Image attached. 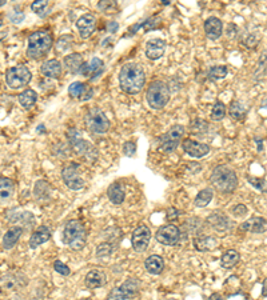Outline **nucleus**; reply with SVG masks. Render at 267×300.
Returning <instances> with one entry per match:
<instances>
[{"label": "nucleus", "instance_id": "obj_1", "mask_svg": "<svg viewBox=\"0 0 267 300\" xmlns=\"http://www.w3.org/2000/svg\"><path fill=\"white\" fill-rule=\"evenodd\" d=\"M119 83L126 94H139L146 83V74L142 66L136 63H126L119 74Z\"/></svg>", "mask_w": 267, "mask_h": 300}, {"label": "nucleus", "instance_id": "obj_2", "mask_svg": "<svg viewBox=\"0 0 267 300\" xmlns=\"http://www.w3.org/2000/svg\"><path fill=\"white\" fill-rule=\"evenodd\" d=\"M214 188L222 194H233L238 187L237 174L229 165H218L213 169L211 178Z\"/></svg>", "mask_w": 267, "mask_h": 300}, {"label": "nucleus", "instance_id": "obj_3", "mask_svg": "<svg viewBox=\"0 0 267 300\" xmlns=\"http://www.w3.org/2000/svg\"><path fill=\"white\" fill-rule=\"evenodd\" d=\"M52 44H54L52 35L48 31H36V32H34V34H31L28 36L27 55L31 59H35V60L42 59L51 50Z\"/></svg>", "mask_w": 267, "mask_h": 300}, {"label": "nucleus", "instance_id": "obj_4", "mask_svg": "<svg viewBox=\"0 0 267 300\" xmlns=\"http://www.w3.org/2000/svg\"><path fill=\"white\" fill-rule=\"evenodd\" d=\"M87 233L83 223L78 219H72L66 224L63 229V242L71 250L80 251L86 246Z\"/></svg>", "mask_w": 267, "mask_h": 300}, {"label": "nucleus", "instance_id": "obj_5", "mask_svg": "<svg viewBox=\"0 0 267 300\" xmlns=\"http://www.w3.org/2000/svg\"><path fill=\"white\" fill-rule=\"evenodd\" d=\"M146 99L152 110H162L170 101L169 85L162 80L152 81L147 88Z\"/></svg>", "mask_w": 267, "mask_h": 300}, {"label": "nucleus", "instance_id": "obj_6", "mask_svg": "<svg viewBox=\"0 0 267 300\" xmlns=\"http://www.w3.org/2000/svg\"><path fill=\"white\" fill-rule=\"evenodd\" d=\"M85 124L90 132L106 134L110 130V120L100 108H90L85 116Z\"/></svg>", "mask_w": 267, "mask_h": 300}, {"label": "nucleus", "instance_id": "obj_7", "mask_svg": "<svg viewBox=\"0 0 267 300\" xmlns=\"http://www.w3.org/2000/svg\"><path fill=\"white\" fill-rule=\"evenodd\" d=\"M67 138L71 143L72 148L76 151V154L85 156L88 160H95L98 156V149L95 148L91 143L81 138V134L76 128H70L67 131Z\"/></svg>", "mask_w": 267, "mask_h": 300}, {"label": "nucleus", "instance_id": "obj_8", "mask_svg": "<svg viewBox=\"0 0 267 300\" xmlns=\"http://www.w3.org/2000/svg\"><path fill=\"white\" fill-rule=\"evenodd\" d=\"M32 79L30 70L24 66H15V67L8 68L6 72V83L12 90H20L28 85V83Z\"/></svg>", "mask_w": 267, "mask_h": 300}, {"label": "nucleus", "instance_id": "obj_9", "mask_svg": "<svg viewBox=\"0 0 267 300\" xmlns=\"http://www.w3.org/2000/svg\"><path fill=\"white\" fill-rule=\"evenodd\" d=\"M140 290V282L135 277H130L119 287L114 288L109 293L107 300H129L136 296Z\"/></svg>", "mask_w": 267, "mask_h": 300}, {"label": "nucleus", "instance_id": "obj_10", "mask_svg": "<svg viewBox=\"0 0 267 300\" xmlns=\"http://www.w3.org/2000/svg\"><path fill=\"white\" fill-rule=\"evenodd\" d=\"M155 239L163 246H176L180 240V229L174 224L162 226L156 231Z\"/></svg>", "mask_w": 267, "mask_h": 300}, {"label": "nucleus", "instance_id": "obj_11", "mask_svg": "<svg viewBox=\"0 0 267 300\" xmlns=\"http://www.w3.org/2000/svg\"><path fill=\"white\" fill-rule=\"evenodd\" d=\"M61 178H63L66 186L70 189L79 191V189L85 188V180L78 174V164L66 165L61 171Z\"/></svg>", "mask_w": 267, "mask_h": 300}, {"label": "nucleus", "instance_id": "obj_12", "mask_svg": "<svg viewBox=\"0 0 267 300\" xmlns=\"http://www.w3.org/2000/svg\"><path fill=\"white\" fill-rule=\"evenodd\" d=\"M151 240V231L147 226H140L132 232V248L138 253H142L147 250Z\"/></svg>", "mask_w": 267, "mask_h": 300}, {"label": "nucleus", "instance_id": "obj_13", "mask_svg": "<svg viewBox=\"0 0 267 300\" xmlns=\"http://www.w3.org/2000/svg\"><path fill=\"white\" fill-rule=\"evenodd\" d=\"M68 94L74 99H79L81 101L90 100L94 95V90L86 83H80V81H74L68 87Z\"/></svg>", "mask_w": 267, "mask_h": 300}, {"label": "nucleus", "instance_id": "obj_14", "mask_svg": "<svg viewBox=\"0 0 267 300\" xmlns=\"http://www.w3.org/2000/svg\"><path fill=\"white\" fill-rule=\"evenodd\" d=\"M76 27H78L79 34L83 39H88L91 37V35L95 32V28H96V19H95L94 15L86 14L83 16H80L76 22Z\"/></svg>", "mask_w": 267, "mask_h": 300}, {"label": "nucleus", "instance_id": "obj_15", "mask_svg": "<svg viewBox=\"0 0 267 300\" xmlns=\"http://www.w3.org/2000/svg\"><path fill=\"white\" fill-rule=\"evenodd\" d=\"M166 52V41L163 39H151L146 43V56L150 60H158Z\"/></svg>", "mask_w": 267, "mask_h": 300}, {"label": "nucleus", "instance_id": "obj_16", "mask_svg": "<svg viewBox=\"0 0 267 300\" xmlns=\"http://www.w3.org/2000/svg\"><path fill=\"white\" fill-rule=\"evenodd\" d=\"M183 149L186 152L187 155H190L191 158L199 159L203 156L209 155L210 147L207 144H203V143L194 142L191 139H187V140H183Z\"/></svg>", "mask_w": 267, "mask_h": 300}, {"label": "nucleus", "instance_id": "obj_17", "mask_svg": "<svg viewBox=\"0 0 267 300\" xmlns=\"http://www.w3.org/2000/svg\"><path fill=\"white\" fill-rule=\"evenodd\" d=\"M103 68H105V63L99 57H92L90 63H83L79 74H81L86 78L96 79L103 72Z\"/></svg>", "mask_w": 267, "mask_h": 300}, {"label": "nucleus", "instance_id": "obj_18", "mask_svg": "<svg viewBox=\"0 0 267 300\" xmlns=\"http://www.w3.org/2000/svg\"><path fill=\"white\" fill-rule=\"evenodd\" d=\"M204 32H206V36L211 40H217L222 36V32H223V23L220 19L215 16L209 17L206 22H204Z\"/></svg>", "mask_w": 267, "mask_h": 300}, {"label": "nucleus", "instance_id": "obj_19", "mask_svg": "<svg viewBox=\"0 0 267 300\" xmlns=\"http://www.w3.org/2000/svg\"><path fill=\"white\" fill-rule=\"evenodd\" d=\"M26 284V277L22 273H8L0 279V290L14 291Z\"/></svg>", "mask_w": 267, "mask_h": 300}, {"label": "nucleus", "instance_id": "obj_20", "mask_svg": "<svg viewBox=\"0 0 267 300\" xmlns=\"http://www.w3.org/2000/svg\"><path fill=\"white\" fill-rule=\"evenodd\" d=\"M106 283H107L106 273L100 270L88 271L85 277V284L88 290H95V288L103 287Z\"/></svg>", "mask_w": 267, "mask_h": 300}, {"label": "nucleus", "instance_id": "obj_21", "mask_svg": "<svg viewBox=\"0 0 267 300\" xmlns=\"http://www.w3.org/2000/svg\"><path fill=\"white\" fill-rule=\"evenodd\" d=\"M267 228V220L260 216H253L249 220L240 224V229H243L246 232L260 233L264 232Z\"/></svg>", "mask_w": 267, "mask_h": 300}, {"label": "nucleus", "instance_id": "obj_22", "mask_svg": "<svg viewBox=\"0 0 267 300\" xmlns=\"http://www.w3.org/2000/svg\"><path fill=\"white\" fill-rule=\"evenodd\" d=\"M50 239H51V231L48 229V227L40 226L34 233H32V235H31L28 244H30V248L34 250V248H37V247L44 244Z\"/></svg>", "mask_w": 267, "mask_h": 300}, {"label": "nucleus", "instance_id": "obj_23", "mask_svg": "<svg viewBox=\"0 0 267 300\" xmlns=\"http://www.w3.org/2000/svg\"><path fill=\"white\" fill-rule=\"evenodd\" d=\"M40 71L46 78L58 79L61 75V63L56 59H50L42 65Z\"/></svg>", "mask_w": 267, "mask_h": 300}, {"label": "nucleus", "instance_id": "obj_24", "mask_svg": "<svg viewBox=\"0 0 267 300\" xmlns=\"http://www.w3.org/2000/svg\"><path fill=\"white\" fill-rule=\"evenodd\" d=\"M23 235V228L22 227H12L4 233L3 236V248L4 250H11L14 248L15 244L19 242L20 236Z\"/></svg>", "mask_w": 267, "mask_h": 300}, {"label": "nucleus", "instance_id": "obj_25", "mask_svg": "<svg viewBox=\"0 0 267 300\" xmlns=\"http://www.w3.org/2000/svg\"><path fill=\"white\" fill-rule=\"evenodd\" d=\"M207 222H209L210 226L213 227L214 229H217V231H227V229L231 227L230 219L222 212L213 213V215L207 219Z\"/></svg>", "mask_w": 267, "mask_h": 300}, {"label": "nucleus", "instance_id": "obj_26", "mask_svg": "<svg viewBox=\"0 0 267 300\" xmlns=\"http://www.w3.org/2000/svg\"><path fill=\"white\" fill-rule=\"evenodd\" d=\"M146 271L151 275H160L163 272V268H165V262H163V258L159 256V255H151L146 259L145 262Z\"/></svg>", "mask_w": 267, "mask_h": 300}, {"label": "nucleus", "instance_id": "obj_27", "mask_svg": "<svg viewBox=\"0 0 267 300\" xmlns=\"http://www.w3.org/2000/svg\"><path fill=\"white\" fill-rule=\"evenodd\" d=\"M107 196H109L110 202H111L112 204L119 206V204H122V203L125 202V188H123V186L120 183H112L111 186L107 188Z\"/></svg>", "mask_w": 267, "mask_h": 300}, {"label": "nucleus", "instance_id": "obj_28", "mask_svg": "<svg viewBox=\"0 0 267 300\" xmlns=\"http://www.w3.org/2000/svg\"><path fill=\"white\" fill-rule=\"evenodd\" d=\"M15 194V183L10 178H0V200H10Z\"/></svg>", "mask_w": 267, "mask_h": 300}, {"label": "nucleus", "instance_id": "obj_29", "mask_svg": "<svg viewBox=\"0 0 267 300\" xmlns=\"http://www.w3.org/2000/svg\"><path fill=\"white\" fill-rule=\"evenodd\" d=\"M215 244H217V242L211 236L200 235L196 236L195 239H194V247H195V250L200 251V252H206V251L213 250Z\"/></svg>", "mask_w": 267, "mask_h": 300}, {"label": "nucleus", "instance_id": "obj_30", "mask_svg": "<svg viewBox=\"0 0 267 300\" xmlns=\"http://www.w3.org/2000/svg\"><path fill=\"white\" fill-rule=\"evenodd\" d=\"M65 66L71 74H79L83 66V57L80 54H71L65 57Z\"/></svg>", "mask_w": 267, "mask_h": 300}, {"label": "nucleus", "instance_id": "obj_31", "mask_svg": "<svg viewBox=\"0 0 267 300\" xmlns=\"http://www.w3.org/2000/svg\"><path fill=\"white\" fill-rule=\"evenodd\" d=\"M239 260L240 255L238 251L229 250L222 255V258H220V266H222V268H224V270H230V268H233L234 266H237V264L239 263Z\"/></svg>", "mask_w": 267, "mask_h": 300}, {"label": "nucleus", "instance_id": "obj_32", "mask_svg": "<svg viewBox=\"0 0 267 300\" xmlns=\"http://www.w3.org/2000/svg\"><path fill=\"white\" fill-rule=\"evenodd\" d=\"M17 99H19V103H20L24 108L30 110V108L34 107L35 103H36L37 94L36 91L32 90V88H27V90H24L22 94H19Z\"/></svg>", "mask_w": 267, "mask_h": 300}, {"label": "nucleus", "instance_id": "obj_33", "mask_svg": "<svg viewBox=\"0 0 267 300\" xmlns=\"http://www.w3.org/2000/svg\"><path fill=\"white\" fill-rule=\"evenodd\" d=\"M72 44H74V37L72 35H61L58 39L56 44H55V48H56V52L58 54H66L68 51L71 50Z\"/></svg>", "mask_w": 267, "mask_h": 300}, {"label": "nucleus", "instance_id": "obj_34", "mask_svg": "<svg viewBox=\"0 0 267 300\" xmlns=\"http://www.w3.org/2000/svg\"><path fill=\"white\" fill-rule=\"evenodd\" d=\"M183 135H184V127L178 124V125H174L173 128L170 130L167 134H165V135L159 139V140H160V142H166V140H171V142H180V139H182Z\"/></svg>", "mask_w": 267, "mask_h": 300}, {"label": "nucleus", "instance_id": "obj_35", "mask_svg": "<svg viewBox=\"0 0 267 300\" xmlns=\"http://www.w3.org/2000/svg\"><path fill=\"white\" fill-rule=\"evenodd\" d=\"M229 112H230V116L234 119V120H243L246 118V108L244 105L240 103V101L234 100L230 104V108H229Z\"/></svg>", "mask_w": 267, "mask_h": 300}, {"label": "nucleus", "instance_id": "obj_36", "mask_svg": "<svg viewBox=\"0 0 267 300\" xmlns=\"http://www.w3.org/2000/svg\"><path fill=\"white\" fill-rule=\"evenodd\" d=\"M214 196V191L211 188H204L202 189L195 198V206L199 207V208H203V207H206L211 200H213Z\"/></svg>", "mask_w": 267, "mask_h": 300}, {"label": "nucleus", "instance_id": "obj_37", "mask_svg": "<svg viewBox=\"0 0 267 300\" xmlns=\"http://www.w3.org/2000/svg\"><path fill=\"white\" fill-rule=\"evenodd\" d=\"M229 74V68L226 66H214L209 70V78L213 80H220L224 79Z\"/></svg>", "mask_w": 267, "mask_h": 300}, {"label": "nucleus", "instance_id": "obj_38", "mask_svg": "<svg viewBox=\"0 0 267 300\" xmlns=\"http://www.w3.org/2000/svg\"><path fill=\"white\" fill-rule=\"evenodd\" d=\"M224 116H226V105L222 101H217L214 104L213 111H211V119L214 122H220V120H223Z\"/></svg>", "mask_w": 267, "mask_h": 300}, {"label": "nucleus", "instance_id": "obj_39", "mask_svg": "<svg viewBox=\"0 0 267 300\" xmlns=\"http://www.w3.org/2000/svg\"><path fill=\"white\" fill-rule=\"evenodd\" d=\"M31 10L34 11L37 16L44 17L48 12V2H46V0H36V2L31 4Z\"/></svg>", "mask_w": 267, "mask_h": 300}, {"label": "nucleus", "instance_id": "obj_40", "mask_svg": "<svg viewBox=\"0 0 267 300\" xmlns=\"http://www.w3.org/2000/svg\"><path fill=\"white\" fill-rule=\"evenodd\" d=\"M112 251H114V246L111 243H100L96 247V256L98 258H109L111 256Z\"/></svg>", "mask_w": 267, "mask_h": 300}, {"label": "nucleus", "instance_id": "obj_41", "mask_svg": "<svg viewBox=\"0 0 267 300\" xmlns=\"http://www.w3.org/2000/svg\"><path fill=\"white\" fill-rule=\"evenodd\" d=\"M98 8L101 12H106V14H112L114 11L118 8V4L116 2H110V0H105V2H99Z\"/></svg>", "mask_w": 267, "mask_h": 300}, {"label": "nucleus", "instance_id": "obj_42", "mask_svg": "<svg viewBox=\"0 0 267 300\" xmlns=\"http://www.w3.org/2000/svg\"><path fill=\"white\" fill-rule=\"evenodd\" d=\"M247 180H249V183H250L251 186L255 187L257 189H259V191H262V192H267V182L266 180H263V179H259V178H251V176H249V178H247Z\"/></svg>", "mask_w": 267, "mask_h": 300}, {"label": "nucleus", "instance_id": "obj_43", "mask_svg": "<svg viewBox=\"0 0 267 300\" xmlns=\"http://www.w3.org/2000/svg\"><path fill=\"white\" fill-rule=\"evenodd\" d=\"M179 145V142H171V140H166V142L159 143V149L162 152H166V154H171V152L175 151Z\"/></svg>", "mask_w": 267, "mask_h": 300}, {"label": "nucleus", "instance_id": "obj_44", "mask_svg": "<svg viewBox=\"0 0 267 300\" xmlns=\"http://www.w3.org/2000/svg\"><path fill=\"white\" fill-rule=\"evenodd\" d=\"M160 22L162 20H160V17L159 16H152L143 23V28H145V31L155 30V28H158L159 26H160Z\"/></svg>", "mask_w": 267, "mask_h": 300}, {"label": "nucleus", "instance_id": "obj_45", "mask_svg": "<svg viewBox=\"0 0 267 300\" xmlns=\"http://www.w3.org/2000/svg\"><path fill=\"white\" fill-rule=\"evenodd\" d=\"M54 268L56 272H59L60 275H63V276H68L70 273H71V270H70V267L66 266L63 262H60V260H55L54 262Z\"/></svg>", "mask_w": 267, "mask_h": 300}, {"label": "nucleus", "instance_id": "obj_46", "mask_svg": "<svg viewBox=\"0 0 267 300\" xmlns=\"http://www.w3.org/2000/svg\"><path fill=\"white\" fill-rule=\"evenodd\" d=\"M123 154L126 156H129V158H132V156H135L136 154V144L134 142H126L123 144Z\"/></svg>", "mask_w": 267, "mask_h": 300}, {"label": "nucleus", "instance_id": "obj_47", "mask_svg": "<svg viewBox=\"0 0 267 300\" xmlns=\"http://www.w3.org/2000/svg\"><path fill=\"white\" fill-rule=\"evenodd\" d=\"M233 215L235 218H243V216L247 215V207L244 204H237V206L233 208Z\"/></svg>", "mask_w": 267, "mask_h": 300}, {"label": "nucleus", "instance_id": "obj_48", "mask_svg": "<svg viewBox=\"0 0 267 300\" xmlns=\"http://www.w3.org/2000/svg\"><path fill=\"white\" fill-rule=\"evenodd\" d=\"M179 209H176L175 207H170L169 209H167V213H166V219L169 220V222H174V220L178 219V216H179Z\"/></svg>", "mask_w": 267, "mask_h": 300}, {"label": "nucleus", "instance_id": "obj_49", "mask_svg": "<svg viewBox=\"0 0 267 300\" xmlns=\"http://www.w3.org/2000/svg\"><path fill=\"white\" fill-rule=\"evenodd\" d=\"M10 20L11 23L14 24H19L24 20V14L20 12V11H17V12H11L10 14Z\"/></svg>", "mask_w": 267, "mask_h": 300}, {"label": "nucleus", "instance_id": "obj_50", "mask_svg": "<svg viewBox=\"0 0 267 300\" xmlns=\"http://www.w3.org/2000/svg\"><path fill=\"white\" fill-rule=\"evenodd\" d=\"M227 36L229 37H231V39H233L234 36H235V34H237V26H235V24H229V26H227Z\"/></svg>", "mask_w": 267, "mask_h": 300}, {"label": "nucleus", "instance_id": "obj_51", "mask_svg": "<svg viewBox=\"0 0 267 300\" xmlns=\"http://www.w3.org/2000/svg\"><path fill=\"white\" fill-rule=\"evenodd\" d=\"M118 30H119V24L116 23V22H110V23L107 24V31H109L110 34H115Z\"/></svg>", "mask_w": 267, "mask_h": 300}, {"label": "nucleus", "instance_id": "obj_52", "mask_svg": "<svg viewBox=\"0 0 267 300\" xmlns=\"http://www.w3.org/2000/svg\"><path fill=\"white\" fill-rule=\"evenodd\" d=\"M209 300H223V296H222L220 293L215 292V293H213V295H210Z\"/></svg>", "mask_w": 267, "mask_h": 300}, {"label": "nucleus", "instance_id": "obj_53", "mask_svg": "<svg viewBox=\"0 0 267 300\" xmlns=\"http://www.w3.org/2000/svg\"><path fill=\"white\" fill-rule=\"evenodd\" d=\"M262 296H267V277L263 280V287H262Z\"/></svg>", "mask_w": 267, "mask_h": 300}, {"label": "nucleus", "instance_id": "obj_54", "mask_svg": "<svg viewBox=\"0 0 267 300\" xmlns=\"http://www.w3.org/2000/svg\"><path fill=\"white\" fill-rule=\"evenodd\" d=\"M7 37V31H2L0 32V41L3 40V39H6Z\"/></svg>", "mask_w": 267, "mask_h": 300}, {"label": "nucleus", "instance_id": "obj_55", "mask_svg": "<svg viewBox=\"0 0 267 300\" xmlns=\"http://www.w3.org/2000/svg\"><path fill=\"white\" fill-rule=\"evenodd\" d=\"M255 142L258 143V151H262V148H263V143H260L259 139H258V140H255Z\"/></svg>", "mask_w": 267, "mask_h": 300}, {"label": "nucleus", "instance_id": "obj_56", "mask_svg": "<svg viewBox=\"0 0 267 300\" xmlns=\"http://www.w3.org/2000/svg\"><path fill=\"white\" fill-rule=\"evenodd\" d=\"M262 107H263V108H266V110H267V99H266V100L263 101V103H262Z\"/></svg>", "mask_w": 267, "mask_h": 300}, {"label": "nucleus", "instance_id": "obj_57", "mask_svg": "<svg viewBox=\"0 0 267 300\" xmlns=\"http://www.w3.org/2000/svg\"><path fill=\"white\" fill-rule=\"evenodd\" d=\"M4 4H6V0H0V7H3Z\"/></svg>", "mask_w": 267, "mask_h": 300}, {"label": "nucleus", "instance_id": "obj_58", "mask_svg": "<svg viewBox=\"0 0 267 300\" xmlns=\"http://www.w3.org/2000/svg\"><path fill=\"white\" fill-rule=\"evenodd\" d=\"M0 26H2V20H0Z\"/></svg>", "mask_w": 267, "mask_h": 300}, {"label": "nucleus", "instance_id": "obj_59", "mask_svg": "<svg viewBox=\"0 0 267 300\" xmlns=\"http://www.w3.org/2000/svg\"><path fill=\"white\" fill-rule=\"evenodd\" d=\"M169 300H175V299H169Z\"/></svg>", "mask_w": 267, "mask_h": 300}]
</instances>
